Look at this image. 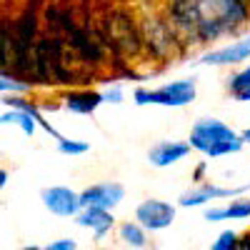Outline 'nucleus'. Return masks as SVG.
I'll return each instance as SVG.
<instances>
[{
	"label": "nucleus",
	"mask_w": 250,
	"mask_h": 250,
	"mask_svg": "<svg viewBox=\"0 0 250 250\" xmlns=\"http://www.w3.org/2000/svg\"><path fill=\"white\" fill-rule=\"evenodd\" d=\"M165 13L185 48H208L250 28L248 0H170Z\"/></svg>",
	"instance_id": "obj_1"
},
{
	"label": "nucleus",
	"mask_w": 250,
	"mask_h": 250,
	"mask_svg": "<svg viewBox=\"0 0 250 250\" xmlns=\"http://www.w3.org/2000/svg\"><path fill=\"white\" fill-rule=\"evenodd\" d=\"M188 143L193 145V153H200L208 160L238 155L245 148V140L240 138V133L218 118H198L190 128Z\"/></svg>",
	"instance_id": "obj_2"
},
{
	"label": "nucleus",
	"mask_w": 250,
	"mask_h": 250,
	"mask_svg": "<svg viewBox=\"0 0 250 250\" xmlns=\"http://www.w3.org/2000/svg\"><path fill=\"white\" fill-rule=\"evenodd\" d=\"M198 98V80L190 78H178L170 83H163L160 88H145L138 85L133 90V103L138 108L145 105H160V108H185Z\"/></svg>",
	"instance_id": "obj_3"
},
{
	"label": "nucleus",
	"mask_w": 250,
	"mask_h": 250,
	"mask_svg": "<svg viewBox=\"0 0 250 250\" xmlns=\"http://www.w3.org/2000/svg\"><path fill=\"white\" fill-rule=\"evenodd\" d=\"M140 33H143V45L148 48V53H153V58H168V55L173 58L175 48L185 45L168 18H158V15L143 18Z\"/></svg>",
	"instance_id": "obj_4"
},
{
	"label": "nucleus",
	"mask_w": 250,
	"mask_h": 250,
	"mask_svg": "<svg viewBox=\"0 0 250 250\" xmlns=\"http://www.w3.org/2000/svg\"><path fill=\"white\" fill-rule=\"evenodd\" d=\"M250 190V183H243V185H218L213 183L210 178L203 180V183H193V188L180 193L178 198V205L180 208H205L210 203H218V200H225V198H235V195H243Z\"/></svg>",
	"instance_id": "obj_5"
},
{
	"label": "nucleus",
	"mask_w": 250,
	"mask_h": 250,
	"mask_svg": "<svg viewBox=\"0 0 250 250\" xmlns=\"http://www.w3.org/2000/svg\"><path fill=\"white\" fill-rule=\"evenodd\" d=\"M198 65H208V68H238L250 62V33L248 35H238L230 43H223L218 48L205 50L198 60Z\"/></svg>",
	"instance_id": "obj_6"
},
{
	"label": "nucleus",
	"mask_w": 250,
	"mask_h": 250,
	"mask_svg": "<svg viewBox=\"0 0 250 250\" xmlns=\"http://www.w3.org/2000/svg\"><path fill=\"white\" fill-rule=\"evenodd\" d=\"M178 208H180L178 203H168V200H160V198H145L135 205L133 218L148 233H160V230H168L175 223Z\"/></svg>",
	"instance_id": "obj_7"
},
{
	"label": "nucleus",
	"mask_w": 250,
	"mask_h": 250,
	"mask_svg": "<svg viewBox=\"0 0 250 250\" xmlns=\"http://www.w3.org/2000/svg\"><path fill=\"white\" fill-rule=\"evenodd\" d=\"M40 200H43V208L55 215V218H70L75 220V215L83 210L80 203V193L73 190L68 185H48L40 190Z\"/></svg>",
	"instance_id": "obj_8"
},
{
	"label": "nucleus",
	"mask_w": 250,
	"mask_h": 250,
	"mask_svg": "<svg viewBox=\"0 0 250 250\" xmlns=\"http://www.w3.org/2000/svg\"><path fill=\"white\" fill-rule=\"evenodd\" d=\"M125 200V188L118 180H103L93 183L80 190V203L83 208H105V210H115V208Z\"/></svg>",
	"instance_id": "obj_9"
},
{
	"label": "nucleus",
	"mask_w": 250,
	"mask_h": 250,
	"mask_svg": "<svg viewBox=\"0 0 250 250\" xmlns=\"http://www.w3.org/2000/svg\"><path fill=\"white\" fill-rule=\"evenodd\" d=\"M75 225L83 228V230H88L93 243H100V240H105L115 228V215L113 210H105V208H83V210L75 215Z\"/></svg>",
	"instance_id": "obj_10"
},
{
	"label": "nucleus",
	"mask_w": 250,
	"mask_h": 250,
	"mask_svg": "<svg viewBox=\"0 0 250 250\" xmlns=\"http://www.w3.org/2000/svg\"><path fill=\"white\" fill-rule=\"evenodd\" d=\"M193 153V145L188 140H158L148 150V163L153 168H173L180 160H185Z\"/></svg>",
	"instance_id": "obj_11"
},
{
	"label": "nucleus",
	"mask_w": 250,
	"mask_h": 250,
	"mask_svg": "<svg viewBox=\"0 0 250 250\" xmlns=\"http://www.w3.org/2000/svg\"><path fill=\"white\" fill-rule=\"evenodd\" d=\"M105 98H103V90H90V88H70L60 93V105L68 113L75 115H93Z\"/></svg>",
	"instance_id": "obj_12"
},
{
	"label": "nucleus",
	"mask_w": 250,
	"mask_h": 250,
	"mask_svg": "<svg viewBox=\"0 0 250 250\" xmlns=\"http://www.w3.org/2000/svg\"><path fill=\"white\" fill-rule=\"evenodd\" d=\"M250 218V198L235 195L233 200H228L225 205H205L203 208V220L208 223H223V220H248Z\"/></svg>",
	"instance_id": "obj_13"
},
{
	"label": "nucleus",
	"mask_w": 250,
	"mask_h": 250,
	"mask_svg": "<svg viewBox=\"0 0 250 250\" xmlns=\"http://www.w3.org/2000/svg\"><path fill=\"white\" fill-rule=\"evenodd\" d=\"M115 233H118L120 245H125V248H135V250H140V248H148V245H150L148 230H145V228H143L135 218H133V220H123V223H118Z\"/></svg>",
	"instance_id": "obj_14"
},
{
	"label": "nucleus",
	"mask_w": 250,
	"mask_h": 250,
	"mask_svg": "<svg viewBox=\"0 0 250 250\" xmlns=\"http://www.w3.org/2000/svg\"><path fill=\"white\" fill-rule=\"evenodd\" d=\"M33 80L23 73H15V70H8L3 68L0 73V90L3 95H33Z\"/></svg>",
	"instance_id": "obj_15"
},
{
	"label": "nucleus",
	"mask_w": 250,
	"mask_h": 250,
	"mask_svg": "<svg viewBox=\"0 0 250 250\" xmlns=\"http://www.w3.org/2000/svg\"><path fill=\"white\" fill-rule=\"evenodd\" d=\"M0 125H15V128H20L28 138L35 135V130L40 128V123L35 120V115L28 113V110H20V108H5L3 115H0Z\"/></svg>",
	"instance_id": "obj_16"
},
{
	"label": "nucleus",
	"mask_w": 250,
	"mask_h": 250,
	"mask_svg": "<svg viewBox=\"0 0 250 250\" xmlns=\"http://www.w3.org/2000/svg\"><path fill=\"white\" fill-rule=\"evenodd\" d=\"M55 148L60 155H70V158H78V155H85L90 150V143L88 140H75V138H65L60 135L55 140Z\"/></svg>",
	"instance_id": "obj_17"
},
{
	"label": "nucleus",
	"mask_w": 250,
	"mask_h": 250,
	"mask_svg": "<svg viewBox=\"0 0 250 250\" xmlns=\"http://www.w3.org/2000/svg\"><path fill=\"white\" fill-rule=\"evenodd\" d=\"M210 250H240V233L230 228L218 233V238L210 243Z\"/></svg>",
	"instance_id": "obj_18"
},
{
	"label": "nucleus",
	"mask_w": 250,
	"mask_h": 250,
	"mask_svg": "<svg viewBox=\"0 0 250 250\" xmlns=\"http://www.w3.org/2000/svg\"><path fill=\"white\" fill-rule=\"evenodd\" d=\"M103 98H105L108 105H120V103L125 100V90L120 83L115 80H105V88H103Z\"/></svg>",
	"instance_id": "obj_19"
},
{
	"label": "nucleus",
	"mask_w": 250,
	"mask_h": 250,
	"mask_svg": "<svg viewBox=\"0 0 250 250\" xmlns=\"http://www.w3.org/2000/svg\"><path fill=\"white\" fill-rule=\"evenodd\" d=\"M75 248H78L75 238H58V240H50L45 245V250H75Z\"/></svg>",
	"instance_id": "obj_20"
},
{
	"label": "nucleus",
	"mask_w": 250,
	"mask_h": 250,
	"mask_svg": "<svg viewBox=\"0 0 250 250\" xmlns=\"http://www.w3.org/2000/svg\"><path fill=\"white\" fill-rule=\"evenodd\" d=\"M208 168H210V160H200L195 168H193V175H190V180L193 183H203V180H208Z\"/></svg>",
	"instance_id": "obj_21"
},
{
	"label": "nucleus",
	"mask_w": 250,
	"mask_h": 250,
	"mask_svg": "<svg viewBox=\"0 0 250 250\" xmlns=\"http://www.w3.org/2000/svg\"><path fill=\"white\" fill-rule=\"evenodd\" d=\"M233 100H235V103H250V85H248V88H243L240 93H235V95H233Z\"/></svg>",
	"instance_id": "obj_22"
},
{
	"label": "nucleus",
	"mask_w": 250,
	"mask_h": 250,
	"mask_svg": "<svg viewBox=\"0 0 250 250\" xmlns=\"http://www.w3.org/2000/svg\"><path fill=\"white\" fill-rule=\"evenodd\" d=\"M250 248V233H243L240 235V250H248Z\"/></svg>",
	"instance_id": "obj_23"
},
{
	"label": "nucleus",
	"mask_w": 250,
	"mask_h": 250,
	"mask_svg": "<svg viewBox=\"0 0 250 250\" xmlns=\"http://www.w3.org/2000/svg\"><path fill=\"white\" fill-rule=\"evenodd\" d=\"M8 178H10V175H8V168H0V188L8 185Z\"/></svg>",
	"instance_id": "obj_24"
},
{
	"label": "nucleus",
	"mask_w": 250,
	"mask_h": 250,
	"mask_svg": "<svg viewBox=\"0 0 250 250\" xmlns=\"http://www.w3.org/2000/svg\"><path fill=\"white\" fill-rule=\"evenodd\" d=\"M240 138L245 140V145H250V128H245V130H240Z\"/></svg>",
	"instance_id": "obj_25"
},
{
	"label": "nucleus",
	"mask_w": 250,
	"mask_h": 250,
	"mask_svg": "<svg viewBox=\"0 0 250 250\" xmlns=\"http://www.w3.org/2000/svg\"><path fill=\"white\" fill-rule=\"evenodd\" d=\"M248 3H250V0H248Z\"/></svg>",
	"instance_id": "obj_26"
}]
</instances>
